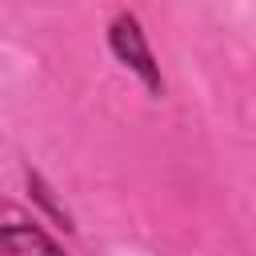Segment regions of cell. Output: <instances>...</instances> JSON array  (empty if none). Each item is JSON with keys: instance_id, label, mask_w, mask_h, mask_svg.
Wrapping results in <instances>:
<instances>
[{"instance_id": "cell-1", "label": "cell", "mask_w": 256, "mask_h": 256, "mask_svg": "<svg viewBox=\"0 0 256 256\" xmlns=\"http://www.w3.org/2000/svg\"><path fill=\"white\" fill-rule=\"evenodd\" d=\"M108 44H112L116 60H120L124 68H132V72L144 80L148 92H160V88H164V80H160V64H156V56H152V48H148V36H144V28H140V20H136L132 12H124V16L112 20V28H108Z\"/></svg>"}, {"instance_id": "cell-2", "label": "cell", "mask_w": 256, "mask_h": 256, "mask_svg": "<svg viewBox=\"0 0 256 256\" xmlns=\"http://www.w3.org/2000/svg\"><path fill=\"white\" fill-rule=\"evenodd\" d=\"M0 256H64L52 236H44L32 224H12L0 228Z\"/></svg>"}]
</instances>
